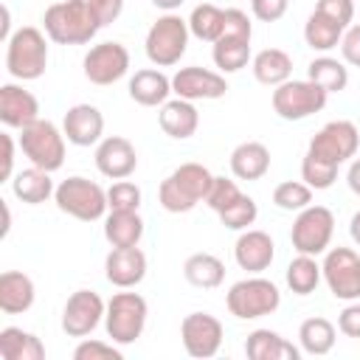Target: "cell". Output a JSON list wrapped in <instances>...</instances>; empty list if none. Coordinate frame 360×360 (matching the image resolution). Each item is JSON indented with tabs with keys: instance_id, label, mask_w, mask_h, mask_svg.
<instances>
[{
	"instance_id": "37",
	"label": "cell",
	"mask_w": 360,
	"mask_h": 360,
	"mask_svg": "<svg viewBox=\"0 0 360 360\" xmlns=\"http://www.w3.org/2000/svg\"><path fill=\"white\" fill-rule=\"evenodd\" d=\"M287 287L295 292V295H309L315 292V287L321 284L323 273H321V264L315 262V256H307V253H298L290 264H287Z\"/></svg>"
},
{
	"instance_id": "32",
	"label": "cell",
	"mask_w": 360,
	"mask_h": 360,
	"mask_svg": "<svg viewBox=\"0 0 360 360\" xmlns=\"http://www.w3.org/2000/svg\"><path fill=\"white\" fill-rule=\"evenodd\" d=\"M183 276L191 287L200 290H214L225 281V264L214 253H191L183 262Z\"/></svg>"
},
{
	"instance_id": "1",
	"label": "cell",
	"mask_w": 360,
	"mask_h": 360,
	"mask_svg": "<svg viewBox=\"0 0 360 360\" xmlns=\"http://www.w3.org/2000/svg\"><path fill=\"white\" fill-rule=\"evenodd\" d=\"M214 183V174L202 163H180L158 188V202L169 214H188L197 202H205V194Z\"/></svg>"
},
{
	"instance_id": "43",
	"label": "cell",
	"mask_w": 360,
	"mask_h": 360,
	"mask_svg": "<svg viewBox=\"0 0 360 360\" xmlns=\"http://www.w3.org/2000/svg\"><path fill=\"white\" fill-rule=\"evenodd\" d=\"M242 197V191H239V186H236V180H228V177H217L214 174V183H211V188H208V194H205V205L211 208V211H222V208H228L233 200H239Z\"/></svg>"
},
{
	"instance_id": "9",
	"label": "cell",
	"mask_w": 360,
	"mask_h": 360,
	"mask_svg": "<svg viewBox=\"0 0 360 360\" xmlns=\"http://www.w3.org/2000/svg\"><path fill=\"white\" fill-rule=\"evenodd\" d=\"M273 112L284 121H304L321 112L329 101V93L309 79H287L273 90Z\"/></svg>"
},
{
	"instance_id": "8",
	"label": "cell",
	"mask_w": 360,
	"mask_h": 360,
	"mask_svg": "<svg viewBox=\"0 0 360 360\" xmlns=\"http://www.w3.org/2000/svg\"><path fill=\"white\" fill-rule=\"evenodd\" d=\"M65 132L48 121V118H37L34 124H28L25 129H20V149L22 155L31 160V166L45 169V172H56L65 163Z\"/></svg>"
},
{
	"instance_id": "13",
	"label": "cell",
	"mask_w": 360,
	"mask_h": 360,
	"mask_svg": "<svg viewBox=\"0 0 360 360\" xmlns=\"http://www.w3.org/2000/svg\"><path fill=\"white\" fill-rule=\"evenodd\" d=\"M82 70H84V79L98 87L115 84L129 70V51L121 42H98L84 53Z\"/></svg>"
},
{
	"instance_id": "54",
	"label": "cell",
	"mask_w": 360,
	"mask_h": 360,
	"mask_svg": "<svg viewBox=\"0 0 360 360\" xmlns=\"http://www.w3.org/2000/svg\"><path fill=\"white\" fill-rule=\"evenodd\" d=\"M8 228H11V211H8V205L3 202V236H8Z\"/></svg>"
},
{
	"instance_id": "46",
	"label": "cell",
	"mask_w": 360,
	"mask_h": 360,
	"mask_svg": "<svg viewBox=\"0 0 360 360\" xmlns=\"http://www.w3.org/2000/svg\"><path fill=\"white\" fill-rule=\"evenodd\" d=\"M228 37H245V39H253V25H250V17L242 11V8H225V31Z\"/></svg>"
},
{
	"instance_id": "11",
	"label": "cell",
	"mask_w": 360,
	"mask_h": 360,
	"mask_svg": "<svg viewBox=\"0 0 360 360\" xmlns=\"http://www.w3.org/2000/svg\"><path fill=\"white\" fill-rule=\"evenodd\" d=\"M323 281L338 301H360V253L352 248H329L321 262Z\"/></svg>"
},
{
	"instance_id": "38",
	"label": "cell",
	"mask_w": 360,
	"mask_h": 360,
	"mask_svg": "<svg viewBox=\"0 0 360 360\" xmlns=\"http://www.w3.org/2000/svg\"><path fill=\"white\" fill-rule=\"evenodd\" d=\"M338 169H340L338 163L323 160V158L307 152L304 160H301V180H304L312 191H326V188L338 180Z\"/></svg>"
},
{
	"instance_id": "40",
	"label": "cell",
	"mask_w": 360,
	"mask_h": 360,
	"mask_svg": "<svg viewBox=\"0 0 360 360\" xmlns=\"http://www.w3.org/2000/svg\"><path fill=\"white\" fill-rule=\"evenodd\" d=\"M256 217H259V205L248 194H242L239 200H233L228 208L219 211V222L225 228H231V231H248L256 222Z\"/></svg>"
},
{
	"instance_id": "10",
	"label": "cell",
	"mask_w": 360,
	"mask_h": 360,
	"mask_svg": "<svg viewBox=\"0 0 360 360\" xmlns=\"http://www.w3.org/2000/svg\"><path fill=\"white\" fill-rule=\"evenodd\" d=\"M332 233H335V214L326 205H307L292 219L290 242H292L295 253L321 256L329 250Z\"/></svg>"
},
{
	"instance_id": "17",
	"label": "cell",
	"mask_w": 360,
	"mask_h": 360,
	"mask_svg": "<svg viewBox=\"0 0 360 360\" xmlns=\"http://www.w3.org/2000/svg\"><path fill=\"white\" fill-rule=\"evenodd\" d=\"M96 169L110 180H127L138 169V152L132 141L121 135H107L96 143Z\"/></svg>"
},
{
	"instance_id": "5",
	"label": "cell",
	"mask_w": 360,
	"mask_h": 360,
	"mask_svg": "<svg viewBox=\"0 0 360 360\" xmlns=\"http://www.w3.org/2000/svg\"><path fill=\"white\" fill-rule=\"evenodd\" d=\"M53 202L62 214H68L73 219H82V222H96L110 211L107 191L96 180H87L82 174H73V177L62 180L53 191Z\"/></svg>"
},
{
	"instance_id": "15",
	"label": "cell",
	"mask_w": 360,
	"mask_h": 360,
	"mask_svg": "<svg viewBox=\"0 0 360 360\" xmlns=\"http://www.w3.org/2000/svg\"><path fill=\"white\" fill-rule=\"evenodd\" d=\"M107 304L96 290H76L62 307V332L68 338H87L104 321Z\"/></svg>"
},
{
	"instance_id": "44",
	"label": "cell",
	"mask_w": 360,
	"mask_h": 360,
	"mask_svg": "<svg viewBox=\"0 0 360 360\" xmlns=\"http://www.w3.org/2000/svg\"><path fill=\"white\" fill-rule=\"evenodd\" d=\"M315 11L329 17L340 28H349V22L354 20V0H318Z\"/></svg>"
},
{
	"instance_id": "47",
	"label": "cell",
	"mask_w": 360,
	"mask_h": 360,
	"mask_svg": "<svg viewBox=\"0 0 360 360\" xmlns=\"http://www.w3.org/2000/svg\"><path fill=\"white\" fill-rule=\"evenodd\" d=\"M340 56L346 65L352 68H360V22L349 25L343 31V39H340Z\"/></svg>"
},
{
	"instance_id": "48",
	"label": "cell",
	"mask_w": 360,
	"mask_h": 360,
	"mask_svg": "<svg viewBox=\"0 0 360 360\" xmlns=\"http://www.w3.org/2000/svg\"><path fill=\"white\" fill-rule=\"evenodd\" d=\"M87 6H90L93 17L98 20L101 28L115 22L121 17V11H124V0H87Z\"/></svg>"
},
{
	"instance_id": "30",
	"label": "cell",
	"mask_w": 360,
	"mask_h": 360,
	"mask_svg": "<svg viewBox=\"0 0 360 360\" xmlns=\"http://www.w3.org/2000/svg\"><path fill=\"white\" fill-rule=\"evenodd\" d=\"M0 357L3 360H45V346L34 332L20 326L0 329Z\"/></svg>"
},
{
	"instance_id": "35",
	"label": "cell",
	"mask_w": 360,
	"mask_h": 360,
	"mask_svg": "<svg viewBox=\"0 0 360 360\" xmlns=\"http://www.w3.org/2000/svg\"><path fill=\"white\" fill-rule=\"evenodd\" d=\"M343 31H346V28H340V25L332 22L329 17L312 11V14L307 17V22H304V42H307L312 51L326 53V51H332V48L340 45Z\"/></svg>"
},
{
	"instance_id": "26",
	"label": "cell",
	"mask_w": 360,
	"mask_h": 360,
	"mask_svg": "<svg viewBox=\"0 0 360 360\" xmlns=\"http://www.w3.org/2000/svg\"><path fill=\"white\" fill-rule=\"evenodd\" d=\"M231 172L236 180H262L270 172V149L262 141H245L231 152Z\"/></svg>"
},
{
	"instance_id": "33",
	"label": "cell",
	"mask_w": 360,
	"mask_h": 360,
	"mask_svg": "<svg viewBox=\"0 0 360 360\" xmlns=\"http://www.w3.org/2000/svg\"><path fill=\"white\" fill-rule=\"evenodd\" d=\"M211 59L222 73H236L250 62V39L222 34L211 48Z\"/></svg>"
},
{
	"instance_id": "49",
	"label": "cell",
	"mask_w": 360,
	"mask_h": 360,
	"mask_svg": "<svg viewBox=\"0 0 360 360\" xmlns=\"http://www.w3.org/2000/svg\"><path fill=\"white\" fill-rule=\"evenodd\" d=\"M338 329L346 338H360V301H346L338 315Z\"/></svg>"
},
{
	"instance_id": "16",
	"label": "cell",
	"mask_w": 360,
	"mask_h": 360,
	"mask_svg": "<svg viewBox=\"0 0 360 360\" xmlns=\"http://www.w3.org/2000/svg\"><path fill=\"white\" fill-rule=\"evenodd\" d=\"M172 93L177 98H186V101H214V98H222L228 93V82L217 70L188 65L172 76Z\"/></svg>"
},
{
	"instance_id": "29",
	"label": "cell",
	"mask_w": 360,
	"mask_h": 360,
	"mask_svg": "<svg viewBox=\"0 0 360 360\" xmlns=\"http://www.w3.org/2000/svg\"><path fill=\"white\" fill-rule=\"evenodd\" d=\"M104 239L112 248H135L143 239V219L138 211H110L104 217Z\"/></svg>"
},
{
	"instance_id": "50",
	"label": "cell",
	"mask_w": 360,
	"mask_h": 360,
	"mask_svg": "<svg viewBox=\"0 0 360 360\" xmlns=\"http://www.w3.org/2000/svg\"><path fill=\"white\" fill-rule=\"evenodd\" d=\"M3 141V169H0V180H11L14 177V138L8 132H0Z\"/></svg>"
},
{
	"instance_id": "7",
	"label": "cell",
	"mask_w": 360,
	"mask_h": 360,
	"mask_svg": "<svg viewBox=\"0 0 360 360\" xmlns=\"http://www.w3.org/2000/svg\"><path fill=\"white\" fill-rule=\"evenodd\" d=\"M146 318H149V307H146L143 295H138V292H115L107 301V312H104L107 338L112 343H118V346H129L143 335Z\"/></svg>"
},
{
	"instance_id": "27",
	"label": "cell",
	"mask_w": 360,
	"mask_h": 360,
	"mask_svg": "<svg viewBox=\"0 0 360 360\" xmlns=\"http://www.w3.org/2000/svg\"><path fill=\"white\" fill-rule=\"evenodd\" d=\"M250 70L259 84L278 87L292 76V56L281 48H264L250 59Z\"/></svg>"
},
{
	"instance_id": "21",
	"label": "cell",
	"mask_w": 360,
	"mask_h": 360,
	"mask_svg": "<svg viewBox=\"0 0 360 360\" xmlns=\"http://www.w3.org/2000/svg\"><path fill=\"white\" fill-rule=\"evenodd\" d=\"M39 118V101L22 84H3L0 87V121L14 129H25Z\"/></svg>"
},
{
	"instance_id": "2",
	"label": "cell",
	"mask_w": 360,
	"mask_h": 360,
	"mask_svg": "<svg viewBox=\"0 0 360 360\" xmlns=\"http://www.w3.org/2000/svg\"><path fill=\"white\" fill-rule=\"evenodd\" d=\"M42 25L56 45H84L98 34V20L93 17L87 0H62L45 8Z\"/></svg>"
},
{
	"instance_id": "36",
	"label": "cell",
	"mask_w": 360,
	"mask_h": 360,
	"mask_svg": "<svg viewBox=\"0 0 360 360\" xmlns=\"http://www.w3.org/2000/svg\"><path fill=\"white\" fill-rule=\"evenodd\" d=\"M188 31H191V37L214 45L225 31V8L214 6V3L194 6L191 17H188Z\"/></svg>"
},
{
	"instance_id": "25",
	"label": "cell",
	"mask_w": 360,
	"mask_h": 360,
	"mask_svg": "<svg viewBox=\"0 0 360 360\" xmlns=\"http://www.w3.org/2000/svg\"><path fill=\"white\" fill-rule=\"evenodd\" d=\"M248 360H298L301 349L273 329H253L245 340Z\"/></svg>"
},
{
	"instance_id": "45",
	"label": "cell",
	"mask_w": 360,
	"mask_h": 360,
	"mask_svg": "<svg viewBox=\"0 0 360 360\" xmlns=\"http://www.w3.org/2000/svg\"><path fill=\"white\" fill-rule=\"evenodd\" d=\"M290 8V0H250V11L256 20L262 22H276L287 14Z\"/></svg>"
},
{
	"instance_id": "19",
	"label": "cell",
	"mask_w": 360,
	"mask_h": 360,
	"mask_svg": "<svg viewBox=\"0 0 360 360\" xmlns=\"http://www.w3.org/2000/svg\"><path fill=\"white\" fill-rule=\"evenodd\" d=\"M62 132L73 146H96L104 135V115L93 104H73L62 118Z\"/></svg>"
},
{
	"instance_id": "3",
	"label": "cell",
	"mask_w": 360,
	"mask_h": 360,
	"mask_svg": "<svg viewBox=\"0 0 360 360\" xmlns=\"http://www.w3.org/2000/svg\"><path fill=\"white\" fill-rule=\"evenodd\" d=\"M48 68V34L34 25L17 28L6 42V70L20 82H34Z\"/></svg>"
},
{
	"instance_id": "4",
	"label": "cell",
	"mask_w": 360,
	"mask_h": 360,
	"mask_svg": "<svg viewBox=\"0 0 360 360\" xmlns=\"http://www.w3.org/2000/svg\"><path fill=\"white\" fill-rule=\"evenodd\" d=\"M188 20H183L180 14L174 11H166L163 17H158L152 22V28L146 31V42H143V51H146V59L158 68H172L183 59L186 48H188Z\"/></svg>"
},
{
	"instance_id": "28",
	"label": "cell",
	"mask_w": 360,
	"mask_h": 360,
	"mask_svg": "<svg viewBox=\"0 0 360 360\" xmlns=\"http://www.w3.org/2000/svg\"><path fill=\"white\" fill-rule=\"evenodd\" d=\"M11 191H14V197H17L20 202H25V205H39V202H45L48 197H53L56 186H53V180H51V172L37 169V166H28V169H22V172H17V174L11 177Z\"/></svg>"
},
{
	"instance_id": "39",
	"label": "cell",
	"mask_w": 360,
	"mask_h": 360,
	"mask_svg": "<svg viewBox=\"0 0 360 360\" xmlns=\"http://www.w3.org/2000/svg\"><path fill=\"white\" fill-rule=\"evenodd\" d=\"M273 202L281 211H304L307 205H312V188L304 180H284L273 188Z\"/></svg>"
},
{
	"instance_id": "6",
	"label": "cell",
	"mask_w": 360,
	"mask_h": 360,
	"mask_svg": "<svg viewBox=\"0 0 360 360\" xmlns=\"http://www.w3.org/2000/svg\"><path fill=\"white\" fill-rule=\"evenodd\" d=\"M225 304L228 312L239 321H256L264 315H273L281 304V292L270 278L262 276H250L242 278L236 284H231V290L225 292Z\"/></svg>"
},
{
	"instance_id": "42",
	"label": "cell",
	"mask_w": 360,
	"mask_h": 360,
	"mask_svg": "<svg viewBox=\"0 0 360 360\" xmlns=\"http://www.w3.org/2000/svg\"><path fill=\"white\" fill-rule=\"evenodd\" d=\"M73 360H124V352L118 349V343L82 338V343L73 349Z\"/></svg>"
},
{
	"instance_id": "20",
	"label": "cell",
	"mask_w": 360,
	"mask_h": 360,
	"mask_svg": "<svg viewBox=\"0 0 360 360\" xmlns=\"http://www.w3.org/2000/svg\"><path fill=\"white\" fill-rule=\"evenodd\" d=\"M233 259L242 270L248 273H262L273 264L276 259V242L267 231H259V228H248L239 233L236 245H233Z\"/></svg>"
},
{
	"instance_id": "24",
	"label": "cell",
	"mask_w": 360,
	"mask_h": 360,
	"mask_svg": "<svg viewBox=\"0 0 360 360\" xmlns=\"http://www.w3.org/2000/svg\"><path fill=\"white\" fill-rule=\"evenodd\" d=\"M34 298H37V287H34L31 276H25L20 270L0 273V309L6 315L28 312L34 307Z\"/></svg>"
},
{
	"instance_id": "41",
	"label": "cell",
	"mask_w": 360,
	"mask_h": 360,
	"mask_svg": "<svg viewBox=\"0 0 360 360\" xmlns=\"http://www.w3.org/2000/svg\"><path fill=\"white\" fill-rule=\"evenodd\" d=\"M141 188L132 183V180H115L110 188H107V205L110 211H138L141 208Z\"/></svg>"
},
{
	"instance_id": "22",
	"label": "cell",
	"mask_w": 360,
	"mask_h": 360,
	"mask_svg": "<svg viewBox=\"0 0 360 360\" xmlns=\"http://www.w3.org/2000/svg\"><path fill=\"white\" fill-rule=\"evenodd\" d=\"M127 90H129V98L135 104H141V107H160L172 96V79L163 70H158V68H143V70H135V76L129 79Z\"/></svg>"
},
{
	"instance_id": "18",
	"label": "cell",
	"mask_w": 360,
	"mask_h": 360,
	"mask_svg": "<svg viewBox=\"0 0 360 360\" xmlns=\"http://www.w3.org/2000/svg\"><path fill=\"white\" fill-rule=\"evenodd\" d=\"M146 253L135 245V248H112L104 259V276L112 287L118 290H129L138 287L146 278Z\"/></svg>"
},
{
	"instance_id": "23",
	"label": "cell",
	"mask_w": 360,
	"mask_h": 360,
	"mask_svg": "<svg viewBox=\"0 0 360 360\" xmlns=\"http://www.w3.org/2000/svg\"><path fill=\"white\" fill-rule=\"evenodd\" d=\"M158 124L160 129L174 138V141H186L197 132L200 127V112L194 107V101H186V98H169L166 104H160V112H158Z\"/></svg>"
},
{
	"instance_id": "53",
	"label": "cell",
	"mask_w": 360,
	"mask_h": 360,
	"mask_svg": "<svg viewBox=\"0 0 360 360\" xmlns=\"http://www.w3.org/2000/svg\"><path fill=\"white\" fill-rule=\"evenodd\" d=\"M186 0H152V6L155 8H160V11H174V8H180Z\"/></svg>"
},
{
	"instance_id": "51",
	"label": "cell",
	"mask_w": 360,
	"mask_h": 360,
	"mask_svg": "<svg viewBox=\"0 0 360 360\" xmlns=\"http://www.w3.org/2000/svg\"><path fill=\"white\" fill-rule=\"evenodd\" d=\"M346 183H349V188L360 197V158H354L352 163H349V172H346Z\"/></svg>"
},
{
	"instance_id": "52",
	"label": "cell",
	"mask_w": 360,
	"mask_h": 360,
	"mask_svg": "<svg viewBox=\"0 0 360 360\" xmlns=\"http://www.w3.org/2000/svg\"><path fill=\"white\" fill-rule=\"evenodd\" d=\"M349 236H352V242L360 248V211H354L352 219H349Z\"/></svg>"
},
{
	"instance_id": "31",
	"label": "cell",
	"mask_w": 360,
	"mask_h": 360,
	"mask_svg": "<svg viewBox=\"0 0 360 360\" xmlns=\"http://www.w3.org/2000/svg\"><path fill=\"white\" fill-rule=\"evenodd\" d=\"M338 340V329L329 318H321V315H312L307 318L301 326H298V343H301V352L304 354H312V357H321V354H329L332 346Z\"/></svg>"
},
{
	"instance_id": "14",
	"label": "cell",
	"mask_w": 360,
	"mask_h": 360,
	"mask_svg": "<svg viewBox=\"0 0 360 360\" xmlns=\"http://www.w3.org/2000/svg\"><path fill=\"white\" fill-rule=\"evenodd\" d=\"M357 146H360V132H357V127H354L352 121L338 118V121L323 124V127L315 132V138L309 141V149H307V152H312V155H318V158L332 160V163L340 166V163H346L349 158L357 155Z\"/></svg>"
},
{
	"instance_id": "34",
	"label": "cell",
	"mask_w": 360,
	"mask_h": 360,
	"mask_svg": "<svg viewBox=\"0 0 360 360\" xmlns=\"http://www.w3.org/2000/svg\"><path fill=\"white\" fill-rule=\"evenodd\" d=\"M307 79L321 84L326 93H340L349 84V68L335 56H315L307 65Z\"/></svg>"
},
{
	"instance_id": "12",
	"label": "cell",
	"mask_w": 360,
	"mask_h": 360,
	"mask_svg": "<svg viewBox=\"0 0 360 360\" xmlns=\"http://www.w3.org/2000/svg\"><path fill=\"white\" fill-rule=\"evenodd\" d=\"M222 338L225 329L219 318L211 312H188L180 323V340L188 357H200V360L214 357L222 346Z\"/></svg>"
}]
</instances>
